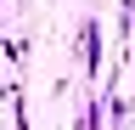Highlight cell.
Returning <instances> with one entry per match:
<instances>
[{
    "label": "cell",
    "mask_w": 135,
    "mask_h": 130,
    "mask_svg": "<svg viewBox=\"0 0 135 130\" xmlns=\"http://www.w3.org/2000/svg\"><path fill=\"white\" fill-rule=\"evenodd\" d=\"M73 51H79V74H84V85H101V23L96 17H79L73 28Z\"/></svg>",
    "instance_id": "obj_1"
},
{
    "label": "cell",
    "mask_w": 135,
    "mask_h": 130,
    "mask_svg": "<svg viewBox=\"0 0 135 130\" xmlns=\"http://www.w3.org/2000/svg\"><path fill=\"white\" fill-rule=\"evenodd\" d=\"M6 62L17 68V62H28V40H17V34H6Z\"/></svg>",
    "instance_id": "obj_2"
},
{
    "label": "cell",
    "mask_w": 135,
    "mask_h": 130,
    "mask_svg": "<svg viewBox=\"0 0 135 130\" xmlns=\"http://www.w3.org/2000/svg\"><path fill=\"white\" fill-rule=\"evenodd\" d=\"M129 79H135V45H129ZM129 102H135V85H129Z\"/></svg>",
    "instance_id": "obj_3"
},
{
    "label": "cell",
    "mask_w": 135,
    "mask_h": 130,
    "mask_svg": "<svg viewBox=\"0 0 135 130\" xmlns=\"http://www.w3.org/2000/svg\"><path fill=\"white\" fill-rule=\"evenodd\" d=\"M6 6H23V0H6Z\"/></svg>",
    "instance_id": "obj_4"
}]
</instances>
